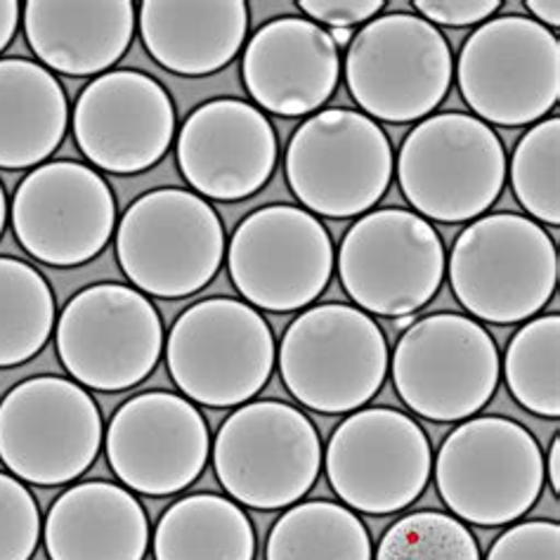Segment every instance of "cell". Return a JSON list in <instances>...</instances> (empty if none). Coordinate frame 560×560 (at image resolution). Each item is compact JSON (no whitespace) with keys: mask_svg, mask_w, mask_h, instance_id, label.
Returning <instances> with one entry per match:
<instances>
[{"mask_svg":"<svg viewBox=\"0 0 560 560\" xmlns=\"http://www.w3.org/2000/svg\"><path fill=\"white\" fill-rule=\"evenodd\" d=\"M327 228L299 206L270 203L248 213L228 248V272L244 303L268 313H296L327 291L334 275Z\"/></svg>","mask_w":560,"mask_h":560,"instance_id":"9a60e30c","label":"cell"},{"mask_svg":"<svg viewBox=\"0 0 560 560\" xmlns=\"http://www.w3.org/2000/svg\"><path fill=\"white\" fill-rule=\"evenodd\" d=\"M485 560H560V525L527 521L499 535Z\"/></svg>","mask_w":560,"mask_h":560,"instance_id":"d6a6232c","label":"cell"},{"mask_svg":"<svg viewBox=\"0 0 560 560\" xmlns=\"http://www.w3.org/2000/svg\"><path fill=\"white\" fill-rule=\"evenodd\" d=\"M138 12L130 0H28L24 34L48 71L102 77L128 52Z\"/></svg>","mask_w":560,"mask_h":560,"instance_id":"7402d4cb","label":"cell"},{"mask_svg":"<svg viewBox=\"0 0 560 560\" xmlns=\"http://www.w3.org/2000/svg\"><path fill=\"white\" fill-rule=\"evenodd\" d=\"M299 8L315 24H327L334 28L364 26L378 18L383 10L381 0H301Z\"/></svg>","mask_w":560,"mask_h":560,"instance_id":"e575fe53","label":"cell"},{"mask_svg":"<svg viewBox=\"0 0 560 560\" xmlns=\"http://www.w3.org/2000/svg\"><path fill=\"white\" fill-rule=\"evenodd\" d=\"M71 128L81 154L114 175L154 168L178 130L166 88L136 69H114L88 83L73 107Z\"/></svg>","mask_w":560,"mask_h":560,"instance_id":"d6986e66","label":"cell"},{"mask_svg":"<svg viewBox=\"0 0 560 560\" xmlns=\"http://www.w3.org/2000/svg\"><path fill=\"white\" fill-rule=\"evenodd\" d=\"M178 168L206 201H244L270 183L277 168V132L244 100H209L191 112L175 142Z\"/></svg>","mask_w":560,"mask_h":560,"instance_id":"ffe728a7","label":"cell"},{"mask_svg":"<svg viewBox=\"0 0 560 560\" xmlns=\"http://www.w3.org/2000/svg\"><path fill=\"white\" fill-rule=\"evenodd\" d=\"M341 55L329 32L303 18H279L250 36L242 81L265 112L299 119L317 114L336 93Z\"/></svg>","mask_w":560,"mask_h":560,"instance_id":"44dd1931","label":"cell"},{"mask_svg":"<svg viewBox=\"0 0 560 560\" xmlns=\"http://www.w3.org/2000/svg\"><path fill=\"white\" fill-rule=\"evenodd\" d=\"M20 26V3L14 0H0V52H3Z\"/></svg>","mask_w":560,"mask_h":560,"instance_id":"d590c367","label":"cell"},{"mask_svg":"<svg viewBox=\"0 0 560 560\" xmlns=\"http://www.w3.org/2000/svg\"><path fill=\"white\" fill-rule=\"evenodd\" d=\"M8 220H10V203L5 197V187H3V183H0V237H3Z\"/></svg>","mask_w":560,"mask_h":560,"instance_id":"f35d334b","label":"cell"},{"mask_svg":"<svg viewBox=\"0 0 560 560\" xmlns=\"http://www.w3.org/2000/svg\"><path fill=\"white\" fill-rule=\"evenodd\" d=\"M138 28L156 65L178 77H209L244 48L248 8L242 0H144Z\"/></svg>","mask_w":560,"mask_h":560,"instance_id":"cb8c5ba5","label":"cell"},{"mask_svg":"<svg viewBox=\"0 0 560 560\" xmlns=\"http://www.w3.org/2000/svg\"><path fill=\"white\" fill-rule=\"evenodd\" d=\"M154 560H256L254 523L220 494L183 497L156 523Z\"/></svg>","mask_w":560,"mask_h":560,"instance_id":"484cf974","label":"cell"},{"mask_svg":"<svg viewBox=\"0 0 560 560\" xmlns=\"http://www.w3.org/2000/svg\"><path fill=\"white\" fill-rule=\"evenodd\" d=\"M513 400L541 419L560 417V317L527 319L501 360Z\"/></svg>","mask_w":560,"mask_h":560,"instance_id":"f1b7e54d","label":"cell"},{"mask_svg":"<svg viewBox=\"0 0 560 560\" xmlns=\"http://www.w3.org/2000/svg\"><path fill=\"white\" fill-rule=\"evenodd\" d=\"M164 346V322L154 303L124 284L79 291L57 322L62 366L79 386L100 393L140 386L156 370Z\"/></svg>","mask_w":560,"mask_h":560,"instance_id":"5bb4252c","label":"cell"},{"mask_svg":"<svg viewBox=\"0 0 560 560\" xmlns=\"http://www.w3.org/2000/svg\"><path fill=\"white\" fill-rule=\"evenodd\" d=\"M102 445L100 407L77 381L34 376L0 402V462L22 482L69 485L95 464Z\"/></svg>","mask_w":560,"mask_h":560,"instance_id":"7c38bea8","label":"cell"},{"mask_svg":"<svg viewBox=\"0 0 560 560\" xmlns=\"http://www.w3.org/2000/svg\"><path fill=\"white\" fill-rule=\"evenodd\" d=\"M374 560H482L474 533L450 513L415 511L381 537Z\"/></svg>","mask_w":560,"mask_h":560,"instance_id":"4dcf8cb0","label":"cell"},{"mask_svg":"<svg viewBox=\"0 0 560 560\" xmlns=\"http://www.w3.org/2000/svg\"><path fill=\"white\" fill-rule=\"evenodd\" d=\"M388 372L415 415L454 423L488 407L501 378L492 334L474 317L433 313L415 319L397 341Z\"/></svg>","mask_w":560,"mask_h":560,"instance_id":"ba28073f","label":"cell"},{"mask_svg":"<svg viewBox=\"0 0 560 560\" xmlns=\"http://www.w3.org/2000/svg\"><path fill=\"white\" fill-rule=\"evenodd\" d=\"M43 535L40 509L26 485L0 474V560H32Z\"/></svg>","mask_w":560,"mask_h":560,"instance_id":"1f68e13d","label":"cell"},{"mask_svg":"<svg viewBox=\"0 0 560 560\" xmlns=\"http://www.w3.org/2000/svg\"><path fill=\"white\" fill-rule=\"evenodd\" d=\"M55 329V293L34 265L0 256V370L34 360Z\"/></svg>","mask_w":560,"mask_h":560,"instance_id":"83f0119b","label":"cell"},{"mask_svg":"<svg viewBox=\"0 0 560 560\" xmlns=\"http://www.w3.org/2000/svg\"><path fill=\"white\" fill-rule=\"evenodd\" d=\"M43 541L50 560H144L150 518L121 485L88 480L52 501Z\"/></svg>","mask_w":560,"mask_h":560,"instance_id":"603a6c76","label":"cell"},{"mask_svg":"<svg viewBox=\"0 0 560 560\" xmlns=\"http://www.w3.org/2000/svg\"><path fill=\"white\" fill-rule=\"evenodd\" d=\"M265 560H374V551L355 511L315 499L289 506L272 525Z\"/></svg>","mask_w":560,"mask_h":560,"instance_id":"4316f807","label":"cell"},{"mask_svg":"<svg viewBox=\"0 0 560 560\" xmlns=\"http://www.w3.org/2000/svg\"><path fill=\"white\" fill-rule=\"evenodd\" d=\"M112 474L126 490L171 497L195 485L209 464L211 433L187 397L150 390L130 397L105 429Z\"/></svg>","mask_w":560,"mask_h":560,"instance_id":"ac0fdd59","label":"cell"},{"mask_svg":"<svg viewBox=\"0 0 560 560\" xmlns=\"http://www.w3.org/2000/svg\"><path fill=\"white\" fill-rule=\"evenodd\" d=\"M397 183L417 215L445 225L474 223L504 189V144L470 114L429 116L411 128L400 147Z\"/></svg>","mask_w":560,"mask_h":560,"instance_id":"5b68a950","label":"cell"},{"mask_svg":"<svg viewBox=\"0 0 560 560\" xmlns=\"http://www.w3.org/2000/svg\"><path fill=\"white\" fill-rule=\"evenodd\" d=\"M341 284L366 315L415 317L447 272L445 244L429 220L405 209L360 215L336 256Z\"/></svg>","mask_w":560,"mask_h":560,"instance_id":"4fadbf2b","label":"cell"},{"mask_svg":"<svg viewBox=\"0 0 560 560\" xmlns=\"http://www.w3.org/2000/svg\"><path fill=\"white\" fill-rule=\"evenodd\" d=\"M456 81L476 119L490 128L539 124L560 97V43L535 20L504 14L466 38Z\"/></svg>","mask_w":560,"mask_h":560,"instance_id":"8fae6325","label":"cell"},{"mask_svg":"<svg viewBox=\"0 0 560 560\" xmlns=\"http://www.w3.org/2000/svg\"><path fill=\"white\" fill-rule=\"evenodd\" d=\"M419 18L433 26H478L492 20L501 8L499 0H417Z\"/></svg>","mask_w":560,"mask_h":560,"instance_id":"836d02e7","label":"cell"},{"mask_svg":"<svg viewBox=\"0 0 560 560\" xmlns=\"http://www.w3.org/2000/svg\"><path fill=\"white\" fill-rule=\"evenodd\" d=\"M560 121L544 119L529 128L511 156V187L535 223H560Z\"/></svg>","mask_w":560,"mask_h":560,"instance_id":"f546056e","label":"cell"},{"mask_svg":"<svg viewBox=\"0 0 560 560\" xmlns=\"http://www.w3.org/2000/svg\"><path fill=\"white\" fill-rule=\"evenodd\" d=\"M331 40L336 43V48H343V46H350L352 40V32L350 28H334V32H329Z\"/></svg>","mask_w":560,"mask_h":560,"instance_id":"ab89813d","label":"cell"},{"mask_svg":"<svg viewBox=\"0 0 560 560\" xmlns=\"http://www.w3.org/2000/svg\"><path fill=\"white\" fill-rule=\"evenodd\" d=\"M213 468L223 490L258 511L289 509L313 490L322 440L301 409L279 400L237 407L218 429Z\"/></svg>","mask_w":560,"mask_h":560,"instance_id":"30bf717a","label":"cell"},{"mask_svg":"<svg viewBox=\"0 0 560 560\" xmlns=\"http://www.w3.org/2000/svg\"><path fill=\"white\" fill-rule=\"evenodd\" d=\"M393 147L374 119L355 109H319L293 132L284 173L313 215L346 220L370 213L393 180Z\"/></svg>","mask_w":560,"mask_h":560,"instance_id":"9c48e42d","label":"cell"},{"mask_svg":"<svg viewBox=\"0 0 560 560\" xmlns=\"http://www.w3.org/2000/svg\"><path fill=\"white\" fill-rule=\"evenodd\" d=\"M116 258L140 293L187 299L218 275L225 258V230L213 206L195 191L152 189L119 220Z\"/></svg>","mask_w":560,"mask_h":560,"instance_id":"277c9868","label":"cell"},{"mask_svg":"<svg viewBox=\"0 0 560 560\" xmlns=\"http://www.w3.org/2000/svg\"><path fill=\"white\" fill-rule=\"evenodd\" d=\"M544 474L549 476V485L553 494H560V438L556 435L549 450V459H544Z\"/></svg>","mask_w":560,"mask_h":560,"instance_id":"74e56055","label":"cell"},{"mask_svg":"<svg viewBox=\"0 0 560 560\" xmlns=\"http://www.w3.org/2000/svg\"><path fill=\"white\" fill-rule=\"evenodd\" d=\"M166 366L189 402L232 409L268 386L277 362L270 324L244 301L203 299L175 319L166 338Z\"/></svg>","mask_w":560,"mask_h":560,"instance_id":"3957f363","label":"cell"},{"mask_svg":"<svg viewBox=\"0 0 560 560\" xmlns=\"http://www.w3.org/2000/svg\"><path fill=\"white\" fill-rule=\"evenodd\" d=\"M525 8L533 12V18L537 24H541L544 28H558L560 24V5L556 3V0H527Z\"/></svg>","mask_w":560,"mask_h":560,"instance_id":"8d00e7d4","label":"cell"},{"mask_svg":"<svg viewBox=\"0 0 560 560\" xmlns=\"http://www.w3.org/2000/svg\"><path fill=\"white\" fill-rule=\"evenodd\" d=\"M456 301L490 324H518L547 307L558 287V250L551 234L518 213L474 220L447 258Z\"/></svg>","mask_w":560,"mask_h":560,"instance_id":"7a4b0ae2","label":"cell"},{"mask_svg":"<svg viewBox=\"0 0 560 560\" xmlns=\"http://www.w3.org/2000/svg\"><path fill=\"white\" fill-rule=\"evenodd\" d=\"M277 364L287 390L305 409L350 415L383 388L390 352L372 315L346 303H322L289 324Z\"/></svg>","mask_w":560,"mask_h":560,"instance_id":"6da1fadb","label":"cell"},{"mask_svg":"<svg viewBox=\"0 0 560 560\" xmlns=\"http://www.w3.org/2000/svg\"><path fill=\"white\" fill-rule=\"evenodd\" d=\"M331 490L348 509L390 515L409 509L433 474L421 423L393 407L358 409L336 425L324 454Z\"/></svg>","mask_w":560,"mask_h":560,"instance_id":"2e32d148","label":"cell"},{"mask_svg":"<svg viewBox=\"0 0 560 560\" xmlns=\"http://www.w3.org/2000/svg\"><path fill=\"white\" fill-rule=\"evenodd\" d=\"M69 100L55 73L32 60H0V168H36L67 136Z\"/></svg>","mask_w":560,"mask_h":560,"instance_id":"d4e9b609","label":"cell"},{"mask_svg":"<svg viewBox=\"0 0 560 560\" xmlns=\"http://www.w3.org/2000/svg\"><path fill=\"white\" fill-rule=\"evenodd\" d=\"M452 73L445 34L411 12L378 14L366 22L346 55L348 91L376 124L429 119L447 97Z\"/></svg>","mask_w":560,"mask_h":560,"instance_id":"52a82bcc","label":"cell"},{"mask_svg":"<svg viewBox=\"0 0 560 560\" xmlns=\"http://www.w3.org/2000/svg\"><path fill=\"white\" fill-rule=\"evenodd\" d=\"M10 223L28 256L52 268H77L107 248L116 197L95 168L69 159L50 161L32 168L14 189Z\"/></svg>","mask_w":560,"mask_h":560,"instance_id":"e0dca14e","label":"cell"},{"mask_svg":"<svg viewBox=\"0 0 560 560\" xmlns=\"http://www.w3.org/2000/svg\"><path fill=\"white\" fill-rule=\"evenodd\" d=\"M544 452L523 423L474 417L445 438L435 485L454 518L480 527L521 521L544 490Z\"/></svg>","mask_w":560,"mask_h":560,"instance_id":"8992f818","label":"cell"}]
</instances>
